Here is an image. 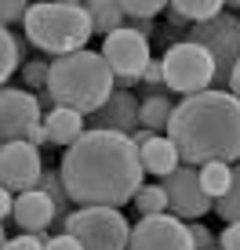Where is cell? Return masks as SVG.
Here are the masks:
<instances>
[{
	"label": "cell",
	"mask_w": 240,
	"mask_h": 250,
	"mask_svg": "<svg viewBox=\"0 0 240 250\" xmlns=\"http://www.w3.org/2000/svg\"><path fill=\"white\" fill-rule=\"evenodd\" d=\"M58 174L73 207H113L120 210L142 188V152L127 134L91 131L62 152Z\"/></svg>",
	"instance_id": "cell-1"
},
{
	"label": "cell",
	"mask_w": 240,
	"mask_h": 250,
	"mask_svg": "<svg viewBox=\"0 0 240 250\" xmlns=\"http://www.w3.org/2000/svg\"><path fill=\"white\" fill-rule=\"evenodd\" d=\"M168 138L178 145V156L190 167L240 160V98L226 87L182 98L175 105Z\"/></svg>",
	"instance_id": "cell-2"
},
{
	"label": "cell",
	"mask_w": 240,
	"mask_h": 250,
	"mask_svg": "<svg viewBox=\"0 0 240 250\" xmlns=\"http://www.w3.org/2000/svg\"><path fill=\"white\" fill-rule=\"evenodd\" d=\"M117 91L113 69L106 65L102 51H76V55L51 62L48 94L55 105L73 109L80 116H95Z\"/></svg>",
	"instance_id": "cell-3"
},
{
	"label": "cell",
	"mask_w": 240,
	"mask_h": 250,
	"mask_svg": "<svg viewBox=\"0 0 240 250\" xmlns=\"http://www.w3.org/2000/svg\"><path fill=\"white\" fill-rule=\"evenodd\" d=\"M22 29H25V44L44 51L51 62L76 55V51H88V40L95 37V25H91L84 0H40V4H29Z\"/></svg>",
	"instance_id": "cell-4"
},
{
	"label": "cell",
	"mask_w": 240,
	"mask_h": 250,
	"mask_svg": "<svg viewBox=\"0 0 240 250\" xmlns=\"http://www.w3.org/2000/svg\"><path fill=\"white\" fill-rule=\"evenodd\" d=\"M55 229L76 236L84 250H127L131 243V221L113 207H76Z\"/></svg>",
	"instance_id": "cell-5"
},
{
	"label": "cell",
	"mask_w": 240,
	"mask_h": 250,
	"mask_svg": "<svg viewBox=\"0 0 240 250\" xmlns=\"http://www.w3.org/2000/svg\"><path fill=\"white\" fill-rule=\"evenodd\" d=\"M218 83L215 73V58L208 55L200 44L193 40H175L164 51V87L178 91L182 98H193V94H204Z\"/></svg>",
	"instance_id": "cell-6"
},
{
	"label": "cell",
	"mask_w": 240,
	"mask_h": 250,
	"mask_svg": "<svg viewBox=\"0 0 240 250\" xmlns=\"http://www.w3.org/2000/svg\"><path fill=\"white\" fill-rule=\"evenodd\" d=\"M102 58L106 65L113 69V80H117V91H131L142 83L145 69H149L153 55H149V40L135 29H117L113 37L102 40Z\"/></svg>",
	"instance_id": "cell-7"
},
{
	"label": "cell",
	"mask_w": 240,
	"mask_h": 250,
	"mask_svg": "<svg viewBox=\"0 0 240 250\" xmlns=\"http://www.w3.org/2000/svg\"><path fill=\"white\" fill-rule=\"evenodd\" d=\"M186 40H193V44H200L204 51H208V55L215 58L218 83H229L233 65L240 62V19H237V15L222 11L218 19H211L204 25H193Z\"/></svg>",
	"instance_id": "cell-8"
},
{
	"label": "cell",
	"mask_w": 240,
	"mask_h": 250,
	"mask_svg": "<svg viewBox=\"0 0 240 250\" xmlns=\"http://www.w3.org/2000/svg\"><path fill=\"white\" fill-rule=\"evenodd\" d=\"M160 185H164V192H168V214H175V218H182V221H200L204 214L215 210V200H211V196L204 192V185H200V167L182 163V167H178L175 174H168Z\"/></svg>",
	"instance_id": "cell-9"
},
{
	"label": "cell",
	"mask_w": 240,
	"mask_h": 250,
	"mask_svg": "<svg viewBox=\"0 0 240 250\" xmlns=\"http://www.w3.org/2000/svg\"><path fill=\"white\" fill-rule=\"evenodd\" d=\"M44 124V105L25 87H0V138L4 142H25Z\"/></svg>",
	"instance_id": "cell-10"
},
{
	"label": "cell",
	"mask_w": 240,
	"mask_h": 250,
	"mask_svg": "<svg viewBox=\"0 0 240 250\" xmlns=\"http://www.w3.org/2000/svg\"><path fill=\"white\" fill-rule=\"evenodd\" d=\"M127 250H196L190 225L175 214H153L139 218L131 225V243Z\"/></svg>",
	"instance_id": "cell-11"
},
{
	"label": "cell",
	"mask_w": 240,
	"mask_h": 250,
	"mask_svg": "<svg viewBox=\"0 0 240 250\" xmlns=\"http://www.w3.org/2000/svg\"><path fill=\"white\" fill-rule=\"evenodd\" d=\"M44 178L40 149L29 142H4L0 145V185L7 192H33Z\"/></svg>",
	"instance_id": "cell-12"
},
{
	"label": "cell",
	"mask_w": 240,
	"mask_h": 250,
	"mask_svg": "<svg viewBox=\"0 0 240 250\" xmlns=\"http://www.w3.org/2000/svg\"><path fill=\"white\" fill-rule=\"evenodd\" d=\"M139 105L142 102L135 98V91H113V98L95 116H88V124H91V131H113V134L135 138V131L142 127L139 124Z\"/></svg>",
	"instance_id": "cell-13"
},
{
	"label": "cell",
	"mask_w": 240,
	"mask_h": 250,
	"mask_svg": "<svg viewBox=\"0 0 240 250\" xmlns=\"http://www.w3.org/2000/svg\"><path fill=\"white\" fill-rule=\"evenodd\" d=\"M11 221L19 225V232L44 236V232L58 221V214H55V203H51V196L40 192V188H33V192L15 196V214H11Z\"/></svg>",
	"instance_id": "cell-14"
},
{
	"label": "cell",
	"mask_w": 240,
	"mask_h": 250,
	"mask_svg": "<svg viewBox=\"0 0 240 250\" xmlns=\"http://www.w3.org/2000/svg\"><path fill=\"white\" fill-rule=\"evenodd\" d=\"M44 131H48V142L51 145L70 149V145H76L84 134H88V116L55 105V109H48V116H44Z\"/></svg>",
	"instance_id": "cell-15"
},
{
	"label": "cell",
	"mask_w": 240,
	"mask_h": 250,
	"mask_svg": "<svg viewBox=\"0 0 240 250\" xmlns=\"http://www.w3.org/2000/svg\"><path fill=\"white\" fill-rule=\"evenodd\" d=\"M139 152H142V167H145V174H157L160 182H164L168 174H175V170L182 167V156H178V145L171 142L168 134H157L153 142H145Z\"/></svg>",
	"instance_id": "cell-16"
},
{
	"label": "cell",
	"mask_w": 240,
	"mask_h": 250,
	"mask_svg": "<svg viewBox=\"0 0 240 250\" xmlns=\"http://www.w3.org/2000/svg\"><path fill=\"white\" fill-rule=\"evenodd\" d=\"M226 11V4L222 0H171L168 4V15H171V25L175 29H182V25H204L211 19H218V15Z\"/></svg>",
	"instance_id": "cell-17"
},
{
	"label": "cell",
	"mask_w": 240,
	"mask_h": 250,
	"mask_svg": "<svg viewBox=\"0 0 240 250\" xmlns=\"http://www.w3.org/2000/svg\"><path fill=\"white\" fill-rule=\"evenodd\" d=\"M175 105L178 102H171L168 94H145L142 98V105H139V124L145 127V131H153V134H160L164 131L168 134V127H171V116H175Z\"/></svg>",
	"instance_id": "cell-18"
},
{
	"label": "cell",
	"mask_w": 240,
	"mask_h": 250,
	"mask_svg": "<svg viewBox=\"0 0 240 250\" xmlns=\"http://www.w3.org/2000/svg\"><path fill=\"white\" fill-rule=\"evenodd\" d=\"M84 4H88L91 25H95V33L102 40L113 37L117 29H124V25H127L124 11H120V0H84Z\"/></svg>",
	"instance_id": "cell-19"
},
{
	"label": "cell",
	"mask_w": 240,
	"mask_h": 250,
	"mask_svg": "<svg viewBox=\"0 0 240 250\" xmlns=\"http://www.w3.org/2000/svg\"><path fill=\"white\" fill-rule=\"evenodd\" d=\"M25 40H19L11 29L0 25V87H7V80L15 76V69L25 65Z\"/></svg>",
	"instance_id": "cell-20"
},
{
	"label": "cell",
	"mask_w": 240,
	"mask_h": 250,
	"mask_svg": "<svg viewBox=\"0 0 240 250\" xmlns=\"http://www.w3.org/2000/svg\"><path fill=\"white\" fill-rule=\"evenodd\" d=\"M200 185L211 200H222V196L233 188V163H204L200 167Z\"/></svg>",
	"instance_id": "cell-21"
},
{
	"label": "cell",
	"mask_w": 240,
	"mask_h": 250,
	"mask_svg": "<svg viewBox=\"0 0 240 250\" xmlns=\"http://www.w3.org/2000/svg\"><path fill=\"white\" fill-rule=\"evenodd\" d=\"M40 192H48L51 196V203H55V214H58V221L62 218H70V214L76 210L73 207V200H70V192H66V182H62V174L58 170H44V178H40ZM55 221V225H58Z\"/></svg>",
	"instance_id": "cell-22"
},
{
	"label": "cell",
	"mask_w": 240,
	"mask_h": 250,
	"mask_svg": "<svg viewBox=\"0 0 240 250\" xmlns=\"http://www.w3.org/2000/svg\"><path fill=\"white\" fill-rule=\"evenodd\" d=\"M135 210H139V218L168 214V192H164V185H142L139 196H135Z\"/></svg>",
	"instance_id": "cell-23"
},
{
	"label": "cell",
	"mask_w": 240,
	"mask_h": 250,
	"mask_svg": "<svg viewBox=\"0 0 240 250\" xmlns=\"http://www.w3.org/2000/svg\"><path fill=\"white\" fill-rule=\"evenodd\" d=\"M215 214L222 221H229V225H240V163L233 167V188L215 203Z\"/></svg>",
	"instance_id": "cell-24"
},
{
	"label": "cell",
	"mask_w": 240,
	"mask_h": 250,
	"mask_svg": "<svg viewBox=\"0 0 240 250\" xmlns=\"http://www.w3.org/2000/svg\"><path fill=\"white\" fill-rule=\"evenodd\" d=\"M48 80H51V62L33 58V62L22 65V83H25V91H33V94L48 91Z\"/></svg>",
	"instance_id": "cell-25"
},
{
	"label": "cell",
	"mask_w": 240,
	"mask_h": 250,
	"mask_svg": "<svg viewBox=\"0 0 240 250\" xmlns=\"http://www.w3.org/2000/svg\"><path fill=\"white\" fill-rule=\"evenodd\" d=\"M120 11H124V19H145V22H153L160 11H168V4H160V0H120Z\"/></svg>",
	"instance_id": "cell-26"
},
{
	"label": "cell",
	"mask_w": 240,
	"mask_h": 250,
	"mask_svg": "<svg viewBox=\"0 0 240 250\" xmlns=\"http://www.w3.org/2000/svg\"><path fill=\"white\" fill-rule=\"evenodd\" d=\"M25 11H29L25 0H0V25L11 29L15 22H25Z\"/></svg>",
	"instance_id": "cell-27"
},
{
	"label": "cell",
	"mask_w": 240,
	"mask_h": 250,
	"mask_svg": "<svg viewBox=\"0 0 240 250\" xmlns=\"http://www.w3.org/2000/svg\"><path fill=\"white\" fill-rule=\"evenodd\" d=\"M190 225V236H193V243L196 250H218V239H215V232H211L204 221H186Z\"/></svg>",
	"instance_id": "cell-28"
},
{
	"label": "cell",
	"mask_w": 240,
	"mask_h": 250,
	"mask_svg": "<svg viewBox=\"0 0 240 250\" xmlns=\"http://www.w3.org/2000/svg\"><path fill=\"white\" fill-rule=\"evenodd\" d=\"M142 87H149V94H157L164 87V58H153L149 62V69H145V76H142Z\"/></svg>",
	"instance_id": "cell-29"
},
{
	"label": "cell",
	"mask_w": 240,
	"mask_h": 250,
	"mask_svg": "<svg viewBox=\"0 0 240 250\" xmlns=\"http://www.w3.org/2000/svg\"><path fill=\"white\" fill-rule=\"evenodd\" d=\"M40 239H44V250H84L80 239H76V236H66V232H55V236H48V232H44Z\"/></svg>",
	"instance_id": "cell-30"
},
{
	"label": "cell",
	"mask_w": 240,
	"mask_h": 250,
	"mask_svg": "<svg viewBox=\"0 0 240 250\" xmlns=\"http://www.w3.org/2000/svg\"><path fill=\"white\" fill-rule=\"evenodd\" d=\"M4 250H44V239H40V236H29V232H19V236L7 239Z\"/></svg>",
	"instance_id": "cell-31"
},
{
	"label": "cell",
	"mask_w": 240,
	"mask_h": 250,
	"mask_svg": "<svg viewBox=\"0 0 240 250\" xmlns=\"http://www.w3.org/2000/svg\"><path fill=\"white\" fill-rule=\"evenodd\" d=\"M218 250H240V225H226V229H222Z\"/></svg>",
	"instance_id": "cell-32"
},
{
	"label": "cell",
	"mask_w": 240,
	"mask_h": 250,
	"mask_svg": "<svg viewBox=\"0 0 240 250\" xmlns=\"http://www.w3.org/2000/svg\"><path fill=\"white\" fill-rule=\"evenodd\" d=\"M11 214H15V192H7V188L0 185V221L11 218Z\"/></svg>",
	"instance_id": "cell-33"
},
{
	"label": "cell",
	"mask_w": 240,
	"mask_h": 250,
	"mask_svg": "<svg viewBox=\"0 0 240 250\" xmlns=\"http://www.w3.org/2000/svg\"><path fill=\"white\" fill-rule=\"evenodd\" d=\"M25 142H29V145H37V149H40V145H51V142H48V131H44V124H40V127H37V131H33L29 138H25Z\"/></svg>",
	"instance_id": "cell-34"
},
{
	"label": "cell",
	"mask_w": 240,
	"mask_h": 250,
	"mask_svg": "<svg viewBox=\"0 0 240 250\" xmlns=\"http://www.w3.org/2000/svg\"><path fill=\"white\" fill-rule=\"evenodd\" d=\"M226 91H229V94H237V98H240V62L233 65V76H229V83H226Z\"/></svg>",
	"instance_id": "cell-35"
},
{
	"label": "cell",
	"mask_w": 240,
	"mask_h": 250,
	"mask_svg": "<svg viewBox=\"0 0 240 250\" xmlns=\"http://www.w3.org/2000/svg\"><path fill=\"white\" fill-rule=\"evenodd\" d=\"M153 138H157L153 131H145V127H139V131H135V138H131V142H135V145H139V149H142V145H145V142H153Z\"/></svg>",
	"instance_id": "cell-36"
},
{
	"label": "cell",
	"mask_w": 240,
	"mask_h": 250,
	"mask_svg": "<svg viewBox=\"0 0 240 250\" xmlns=\"http://www.w3.org/2000/svg\"><path fill=\"white\" fill-rule=\"evenodd\" d=\"M7 239H11V236H7V229H4V221H0V250H4V247H7Z\"/></svg>",
	"instance_id": "cell-37"
},
{
	"label": "cell",
	"mask_w": 240,
	"mask_h": 250,
	"mask_svg": "<svg viewBox=\"0 0 240 250\" xmlns=\"http://www.w3.org/2000/svg\"><path fill=\"white\" fill-rule=\"evenodd\" d=\"M226 11H229V15H240V0H233V4H226Z\"/></svg>",
	"instance_id": "cell-38"
},
{
	"label": "cell",
	"mask_w": 240,
	"mask_h": 250,
	"mask_svg": "<svg viewBox=\"0 0 240 250\" xmlns=\"http://www.w3.org/2000/svg\"><path fill=\"white\" fill-rule=\"evenodd\" d=\"M0 145H4V138H0Z\"/></svg>",
	"instance_id": "cell-39"
}]
</instances>
